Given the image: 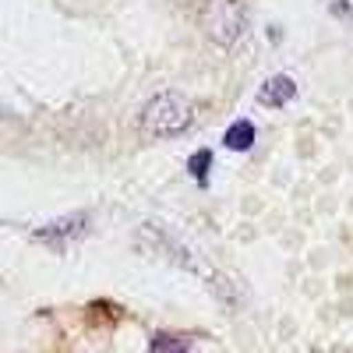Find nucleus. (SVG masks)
<instances>
[{
	"label": "nucleus",
	"instance_id": "f03ea898",
	"mask_svg": "<svg viewBox=\"0 0 353 353\" xmlns=\"http://www.w3.org/2000/svg\"><path fill=\"white\" fill-rule=\"evenodd\" d=\"M198 25L216 46H233L244 32V4L241 0H205Z\"/></svg>",
	"mask_w": 353,
	"mask_h": 353
},
{
	"label": "nucleus",
	"instance_id": "20e7f679",
	"mask_svg": "<svg viewBox=\"0 0 353 353\" xmlns=\"http://www.w3.org/2000/svg\"><path fill=\"white\" fill-rule=\"evenodd\" d=\"M293 96H297V81H293L290 74H272L258 88V103L261 106H286Z\"/></svg>",
	"mask_w": 353,
	"mask_h": 353
},
{
	"label": "nucleus",
	"instance_id": "423d86ee",
	"mask_svg": "<svg viewBox=\"0 0 353 353\" xmlns=\"http://www.w3.org/2000/svg\"><path fill=\"white\" fill-rule=\"evenodd\" d=\"M149 353H191V339L176 332H156L149 339Z\"/></svg>",
	"mask_w": 353,
	"mask_h": 353
},
{
	"label": "nucleus",
	"instance_id": "f257e3e1",
	"mask_svg": "<svg viewBox=\"0 0 353 353\" xmlns=\"http://www.w3.org/2000/svg\"><path fill=\"white\" fill-rule=\"evenodd\" d=\"M194 124V103L181 92H159L141 110V134L149 138H176Z\"/></svg>",
	"mask_w": 353,
	"mask_h": 353
},
{
	"label": "nucleus",
	"instance_id": "7ed1b4c3",
	"mask_svg": "<svg viewBox=\"0 0 353 353\" xmlns=\"http://www.w3.org/2000/svg\"><path fill=\"white\" fill-rule=\"evenodd\" d=\"M85 223H88V216H85V212L64 216V219H57V223H50V226L36 230V241L64 254V251H68V244H71L74 237H81V233H85Z\"/></svg>",
	"mask_w": 353,
	"mask_h": 353
},
{
	"label": "nucleus",
	"instance_id": "0eeeda50",
	"mask_svg": "<svg viewBox=\"0 0 353 353\" xmlns=\"http://www.w3.org/2000/svg\"><path fill=\"white\" fill-rule=\"evenodd\" d=\"M188 170L198 181V188H209V170H212V149H198L191 159H188Z\"/></svg>",
	"mask_w": 353,
	"mask_h": 353
},
{
	"label": "nucleus",
	"instance_id": "39448f33",
	"mask_svg": "<svg viewBox=\"0 0 353 353\" xmlns=\"http://www.w3.org/2000/svg\"><path fill=\"white\" fill-rule=\"evenodd\" d=\"M254 138H258L254 124L241 117V121H233V124L226 128V134H223V145H226V149H233V152H248L251 145H254Z\"/></svg>",
	"mask_w": 353,
	"mask_h": 353
}]
</instances>
